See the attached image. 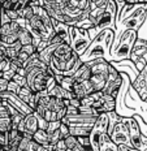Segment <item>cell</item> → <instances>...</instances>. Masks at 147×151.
Instances as JSON below:
<instances>
[{
	"label": "cell",
	"instance_id": "6da1fadb",
	"mask_svg": "<svg viewBox=\"0 0 147 151\" xmlns=\"http://www.w3.org/2000/svg\"><path fill=\"white\" fill-rule=\"evenodd\" d=\"M82 64L80 56L73 51L69 43L62 42L56 46L48 67L54 70L55 74L61 76H73V73Z\"/></svg>",
	"mask_w": 147,
	"mask_h": 151
},
{
	"label": "cell",
	"instance_id": "7a4b0ae2",
	"mask_svg": "<svg viewBox=\"0 0 147 151\" xmlns=\"http://www.w3.org/2000/svg\"><path fill=\"white\" fill-rule=\"evenodd\" d=\"M115 39V30L104 29L91 40L90 46L82 55L80 56L81 61L87 63L94 59L103 58L107 61L111 60V47Z\"/></svg>",
	"mask_w": 147,
	"mask_h": 151
},
{
	"label": "cell",
	"instance_id": "3957f363",
	"mask_svg": "<svg viewBox=\"0 0 147 151\" xmlns=\"http://www.w3.org/2000/svg\"><path fill=\"white\" fill-rule=\"evenodd\" d=\"M137 38H138V34L136 30H124L118 37V40L115 47L111 48V60L109 61L129 60Z\"/></svg>",
	"mask_w": 147,
	"mask_h": 151
},
{
	"label": "cell",
	"instance_id": "277c9868",
	"mask_svg": "<svg viewBox=\"0 0 147 151\" xmlns=\"http://www.w3.org/2000/svg\"><path fill=\"white\" fill-rule=\"evenodd\" d=\"M116 16H117L116 3H115L113 0H108L107 7H105L104 12H103L102 17L99 18L98 22L89 30V35L91 38V40L104 29L115 30V27H116Z\"/></svg>",
	"mask_w": 147,
	"mask_h": 151
},
{
	"label": "cell",
	"instance_id": "5b68a950",
	"mask_svg": "<svg viewBox=\"0 0 147 151\" xmlns=\"http://www.w3.org/2000/svg\"><path fill=\"white\" fill-rule=\"evenodd\" d=\"M47 67H48V65L33 67L25 72V73H26L25 77H26L27 87H29L33 93L47 90V82H48V78H49V76L46 73Z\"/></svg>",
	"mask_w": 147,
	"mask_h": 151
},
{
	"label": "cell",
	"instance_id": "8992f818",
	"mask_svg": "<svg viewBox=\"0 0 147 151\" xmlns=\"http://www.w3.org/2000/svg\"><path fill=\"white\" fill-rule=\"evenodd\" d=\"M105 136H108V115L107 113H100L96 117V121L94 122V125L91 127V132L89 134L93 151H99L100 143Z\"/></svg>",
	"mask_w": 147,
	"mask_h": 151
},
{
	"label": "cell",
	"instance_id": "52a82bcc",
	"mask_svg": "<svg viewBox=\"0 0 147 151\" xmlns=\"http://www.w3.org/2000/svg\"><path fill=\"white\" fill-rule=\"evenodd\" d=\"M91 43L89 31L77 26H69V45L73 51L81 56Z\"/></svg>",
	"mask_w": 147,
	"mask_h": 151
},
{
	"label": "cell",
	"instance_id": "ba28073f",
	"mask_svg": "<svg viewBox=\"0 0 147 151\" xmlns=\"http://www.w3.org/2000/svg\"><path fill=\"white\" fill-rule=\"evenodd\" d=\"M126 124L129 128V139L130 146L134 149H138L141 151L145 150V142L147 138L143 136L142 130H141L139 122H138V115H133L126 117Z\"/></svg>",
	"mask_w": 147,
	"mask_h": 151
},
{
	"label": "cell",
	"instance_id": "9c48e42d",
	"mask_svg": "<svg viewBox=\"0 0 147 151\" xmlns=\"http://www.w3.org/2000/svg\"><path fill=\"white\" fill-rule=\"evenodd\" d=\"M121 83H123V74L117 70L113 65L109 64L108 68V76L107 80H105V85L103 87V93L108 94V95H112L115 99L117 98L118 91H120Z\"/></svg>",
	"mask_w": 147,
	"mask_h": 151
},
{
	"label": "cell",
	"instance_id": "30bf717a",
	"mask_svg": "<svg viewBox=\"0 0 147 151\" xmlns=\"http://www.w3.org/2000/svg\"><path fill=\"white\" fill-rule=\"evenodd\" d=\"M108 137L117 145H130L129 128L126 124V117H123L118 122L108 129Z\"/></svg>",
	"mask_w": 147,
	"mask_h": 151
},
{
	"label": "cell",
	"instance_id": "8fae6325",
	"mask_svg": "<svg viewBox=\"0 0 147 151\" xmlns=\"http://www.w3.org/2000/svg\"><path fill=\"white\" fill-rule=\"evenodd\" d=\"M130 87L138 94L139 99H142L143 102L147 98V63L137 74L136 80L130 83Z\"/></svg>",
	"mask_w": 147,
	"mask_h": 151
},
{
	"label": "cell",
	"instance_id": "7c38bea8",
	"mask_svg": "<svg viewBox=\"0 0 147 151\" xmlns=\"http://www.w3.org/2000/svg\"><path fill=\"white\" fill-rule=\"evenodd\" d=\"M0 96H1L3 100H7L8 103H11L12 106L14 107L17 111H20L22 115H29V113L33 112V109L30 108L27 104H25L22 100L20 99V96L14 93H11V91H4V93H0Z\"/></svg>",
	"mask_w": 147,
	"mask_h": 151
},
{
	"label": "cell",
	"instance_id": "4fadbf2b",
	"mask_svg": "<svg viewBox=\"0 0 147 151\" xmlns=\"http://www.w3.org/2000/svg\"><path fill=\"white\" fill-rule=\"evenodd\" d=\"M38 120H37V116L34 111L29 113V115H25L24 119L20 121L17 127V130L21 133H29V134H34L38 130Z\"/></svg>",
	"mask_w": 147,
	"mask_h": 151
},
{
	"label": "cell",
	"instance_id": "5bb4252c",
	"mask_svg": "<svg viewBox=\"0 0 147 151\" xmlns=\"http://www.w3.org/2000/svg\"><path fill=\"white\" fill-rule=\"evenodd\" d=\"M146 55H147V39L137 38L136 43H134L132 48V53H130V61L136 63L141 58H145Z\"/></svg>",
	"mask_w": 147,
	"mask_h": 151
},
{
	"label": "cell",
	"instance_id": "9a60e30c",
	"mask_svg": "<svg viewBox=\"0 0 147 151\" xmlns=\"http://www.w3.org/2000/svg\"><path fill=\"white\" fill-rule=\"evenodd\" d=\"M73 95L76 98L81 99L83 96L89 95V94L94 93V87L90 81H82V82H74V86H73V90H72Z\"/></svg>",
	"mask_w": 147,
	"mask_h": 151
},
{
	"label": "cell",
	"instance_id": "2e32d148",
	"mask_svg": "<svg viewBox=\"0 0 147 151\" xmlns=\"http://www.w3.org/2000/svg\"><path fill=\"white\" fill-rule=\"evenodd\" d=\"M17 95L20 96V99L22 100L25 104H27L34 111V108H35V94H34L33 91L29 89V87H27V86L20 87Z\"/></svg>",
	"mask_w": 147,
	"mask_h": 151
},
{
	"label": "cell",
	"instance_id": "e0dca14e",
	"mask_svg": "<svg viewBox=\"0 0 147 151\" xmlns=\"http://www.w3.org/2000/svg\"><path fill=\"white\" fill-rule=\"evenodd\" d=\"M90 76H91V70H90V67L86 64V63H82V64L78 67V69L73 73V80L74 82H82V81H89Z\"/></svg>",
	"mask_w": 147,
	"mask_h": 151
},
{
	"label": "cell",
	"instance_id": "ac0fdd59",
	"mask_svg": "<svg viewBox=\"0 0 147 151\" xmlns=\"http://www.w3.org/2000/svg\"><path fill=\"white\" fill-rule=\"evenodd\" d=\"M51 22H52V26H54L55 34L61 37V39L65 43H69V26L62 22H59V21L54 20V18H51Z\"/></svg>",
	"mask_w": 147,
	"mask_h": 151
},
{
	"label": "cell",
	"instance_id": "d6986e66",
	"mask_svg": "<svg viewBox=\"0 0 147 151\" xmlns=\"http://www.w3.org/2000/svg\"><path fill=\"white\" fill-rule=\"evenodd\" d=\"M55 81L57 85H60L62 89L68 90V91H72L73 90V86H74V80L72 76H61V74H55Z\"/></svg>",
	"mask_w": 147,
	"mask_h": 151
},
{
	"label": "cell",
	"instance_id": "ffe728a7",
	"mask_svg": "<svg viewBox=\"0 0 147 151\" xmlns=\"http://www.w3.org/2000/svg\"><path fill=\"white\" fill-rule=\"evenodd\" d=\"M17 39L21 46L33 45V35L26 27H20V30L17 31Z\"/></svg>",
	"mask_w": 147,
	"mask_h": 151
},
{
	"label": "cell",
	"instance_id": "44dd1931",
	"mask_svg": "<svg viewBox=\"0 0 147 151\" xmlns=\"http://www.w3.org/2000/svg\"><path fill=\"white\" fill-rule=\"evenodd\" d=\"M105 80H107V76H102V74H91L90 76V82H91L94 91H102L103 87L105 85Z\"/></svg>",
	"mask_w": 147,
	"mask_h": 151
},
{
	"label": "cell",
	"instance_id": "7402d4cb",
	"mask_svg": "<svg viewBox=\"0 0 147 151\" xmlns=\"http://www.w3.org/2000/svg\"><path fill=\"white\" fill-rule=\"evenodd\" d=\"M33 139L43 147H54V146H49L48 134H47V132L43 130V129H38V130L33 134Z\"/></svg>",
	"mask_w": 147,
	"mask_h": 151
},
{
	"label": "cell",
	"instance_id": "603a6c76",
	"mask_svg": "<svg viewBox=\"0 0 147 151\" xmlns=\"http://www.w3.org/2000/svg\"><path fill=\"white\" fill-rule=\"evenodd\" d=\"M56 46L57 45H48L44 50H42V51L38 53V59L42 63H44L46 65H48V63H49V60H51V56H52V53H54V51H55Z\"/></svg>",
	"mask_w": 147,
	"mask_h": 151
},
{
	"label": "cell",
	"instance_id": "cb8c5ba5",
	"mask_svg": "<svg viewBox=\"0 0 147 151\" xmlns=\"http://www.w3.org/2000/svg\"><path fill=\"white\" fill-rule=\"evenodd\" d=\"M91 132V127H81V125H73L69 127V134L73 137H85L89 136Z\"/></svg>",
	"mask_w": 147,
	"mask_h": 151
},
{
	"label": "cell",
	"instance_id": "d4e9b609",
	"mask_svg": "<svg viewBox=\"0 0 147 151\" xmlns=\"http://www.w3.org/2000/svg\"><path fill=\"white\" fill-rule=\"evenodd\" d=\"M64 141H65V145H67V147L70 151H85V149H83V147L81 146L80 143H78L77 138L73 137V136H70V134L68 137H65Z\"/></svg>",
	"mask_w": 147,
	"mask_h": 151
},
{
	"label": "cell",
	"instance_id": "484cf974",
	"mask_svg": "<svg viewBox=\"0 0 147 151\" xmlns=\"http://www.w3.org/2000/svg\"><path fill=\"white\" fill-rule=\"evenodd\" d=\"M99 151H118V149H117V145L108 136H105L104 139H103L102 143H100Z\"/></svg>",
	"mask_w": 147,
	"mask_h": 151
},
{
	"label": "cell",
	"instance_id": "4316f807",
	"mask_svg": "<svg viewBox=\"0 0 147 151\" xmlns=\"http://www.w3.org/2000/svg\"><path fill=\"white\" fill-rule=\"evenodd\" d=\"M105 8H94V9H90V13H89V20L91 21L93 25H95L96 22L99 21V18L102 17L103 12H104Z\"/></svg>",
	"mask_w": 147,
	"mask_h": 151
},
{
	"label": "cell",
	"instance_id": "83f0119b",
	"mask_svg": "<svg viewBox=\"0 0 147 151\" xmlns=\"http://www.w3.org/2000/svg\"><path fill=\"white\" fill-rule=\"evenodd\" d=\"M20 48H21V45L17 42L14 46H12V47H8V48H5V53H4V56H5L7 59H9V60H13V59L17 58V52L20 51Z\"/></svg>",
	"mask_w": 147,
	"mask_h": 151
},
{
	"label": "cell",
	"instance_id": "f1b7e54d",
	"mask_svg": "<svg viewBox=\"0 0 147 151\" xmlns=\"http://www.w3.org/2000/svg\"><path fill=\"white\" fill-rule=\"evenodd\" d=\"M18 16H20V18H22V20H29L34 16V9L31 5H26L24 9H21L20 12H18Z\"/></svg>",
	"mask_w": 147,
	"mask_h": 151
},
{
	"label": "cell",
	"instance_id": "f546056e",
	"mask_svg": "<svg viewBox=\"0 0 147 151\" xmlns=\"http://www.w3.org/2000/svg\"><path fill=\"white\" fill-rule=\"evenodd\" d=\"M47 134H48V133H47ZM59 139H61V137H60V132H59V129L48 134V142H49V146H54V145L57 142Z\"/></svg>",
	"mask_w": 147,
	"mask_h": 151
},
{
	"label": "cell",
	"instance_id": "4dcf8cb0",
	"mask_svg": "<svg viewBox=\"0 0 147 151\" xmlns=\"http://www.w3.org/2000/svg\"><path fill=\"white\" fill-rule=\"evenodd\" d=\"M78 143L81 145V146L83 147V149H91V143H90V138L89 136H85V137H76Z\"/></svg>",
	"mask_w": 147,
	"mask_h": 151
},
{
	"label": "cell",
	"instance_id": "1f68e13d",
	"mask_svg": "<svg viewBox=\"0 0 147 151\" xmlns=\"http://www.w3.org/2000/svg\"><path fill=\"white\" fill-rule=\"evenodd\" d=\"M12 81H14V82L17 83L20 87L27 86V83H26V77H25V76H21V74H17V73H16V74L13 76V78H12Z\"/></svg>",
	"mask_w": 147,
	"mask_h": 151
},
{
	"label": "cell",
	"instance_id": "d6a6232c",
	"mask_svg": "<svg viewBox=\"0 0 147 151\" xmlns=\"http://www.w3.org/2000/svg\"><path fill=\"white\" fill-rule=\"evenodd\" d=\"M60 124H61V121H49V122H48V125H47L46 132L49 134V133H52V132L57 130L59 127H60Z\"/></svg>",
	"mask_w": 147,
	"mask_h": 151
},
{
	"label": "cell",
	"instance_id": "836d02e7",
	"mask_svg": "<svg viewBox=\"0 0 147 151\" xmlns=\"http://www.w3.org/2000/svg\"><path fill=\"white\" fill-rule=\"evenodd\" d=\"M59 132H60V137H61V139H64L65 137L69 136V127H68L67 124H64V122H61L60 127H59Z\"/></svg>",
	"mask_w": 147,
	"mask_h": 151
},
{
	"label": "cell",
	"instance_id": "e575fe53",
	"mask_svg": "<svg viewBox=\"0 0 147 151\" xmlns=\"http://www.w3.org/2000/svg\"><path fill=\"white\" fill-rule=\"evenodd\" d=\"M68 147L65 145V141L64 139H59L57 142L54 145V151H67Z\"/></svg>",
	"mask_w": 147,
	"mask_h": 151
},
{
	"label": "cell",
	"instance_id": "d590c367",
	"mask_svg": "<svg viewBox=\"0 0 147 151\" xmlns=\"http://www.w3.org/2000/svg\"><path fill=\"white\" fill-rule=\"evenodd\" d=\"M16 59H17L18 61H21V63H22V64H25V63H26V61L30 59V55H27L26 52L21 51V48H20V51L17 52V58H16Z\"/></svg>",
	"mask_w": 147,
	"mask_h": 151
},
{
	"label": "cell",
	"instance_id": "8d00e7d4",
	"mask_svg": "<svg viewBox=\"0 0 147 151\" xmlns=\"http://www.w3.org/2000/svg\"><path fill=\"white\" fill-rule=\"evenodd\" d=\"M21 51L26 52L27 55H34L37 51H35V46L34 45H26V46H21Z\"/></svg>",
	"mask_w": 147,
	"mask_h": 151
},
{
	"label": "cell",
	"instance_id": "74e56055",
	"mask_svg": "<svg viewBox=\"0 0 147 151\" xmlns=\"http://www.w3.org/2000/svg\"><path fill=\"white\" fill-rule=\"evenodd\" d=\"M48 45H49V42H48L47 39H40V40H39V43L35 46V51H37V53H39L40 51H42V50H44Z\"/></svg>",
	"mask_w": 147,
	"mask_h": 151
},
{
	"label": "cell",
	"instance_id": "f35d334b",
	"mask_svg": "<svg viewBox=\"0 0 147 151\" xmlns=\"http://www.w3.org/2000/svg\"><path fill=\"white\" fill-rule=\"evenodd\" d=\"M18 90H20V86H18V85L14 81H12V80L9 81V82H8V89H7V91H11V93L17 94Z\"/></svg>",
	"mask_w": 147,
	"mask_h": 151
},
{
	"label": "cell",
	"instance_id": "ab89813d",
	"mask_svg": "<svg viewBox=\"0 0 147 151\" xmlns=\"http://www.w3.org/2000/svg\"><path fill=\"white\" fill-rule=\"evenodd\" d=\"M48 42H49V45H60V43H62L64 40L61 39V37H59L57 34H52L51 38L48 39Z\"/></svg>",
	"mask_w": 147,
	"mask_h": 151
},
{
	"label": "cell",
	"instance_id": "60d3db41",
	"mask_svg": "<svg viewBox=\"0 0 147 151\" xmlns=\"http://www.w3.org/2000/svg\"><path fill=\"white\" fill-rule=\"evenodd\" d=\"M8 132H0V146H5L8 145Z\"/></svg>",
	"mask_w": 147,
	"mask_h": 151
},
{
	"label": "cell",
	"instance_id": "b9f144b4",
	"mask_svg": "<svg viewBox=\"0 0 147 151\" xmlns=\"http://www.w3.org/2000/svg\"><path fill=\"white\" fill-rule=\"evenodd\" d=\"M117 149H118V151H141L138 149H134V147H132L130 145H118Z\"/></svg>",
	"mask_w": 147,
	"mask_h": 151
},
{
	"label": "cell",
	"instance_id": "7bdbcfd3",
	"mask_svg": "<svg viewBox=\"0 0 147 151\" xmlns=\"http://www.w3.org/2000/svg\"><path fill=\"white\" fill-rule=\"evenodd\" d=\"M8 80H5V78L0 77V93H4V91H7L8 89Z\"/></svg>",
	"mask_w": 147,
	"mask_h": 151
},
{
	"label": "cell",
	"instance_id": "ee69618b",
	"mask_svg": "<svg viewBox=\"0 0 147 151\" xmlns=\"http://www.w3.org/2000/svg\"><path fill=\"white\" fill-rule=\"evenodd\" d=\"M14 74H16V72L12 70V69H9V70H7V72H3V78H5V80L11 81L12 78H13Z\"/></svg>",
	"mask_w": 147,
	"mask_h": 151
},
{
	"label": "cell",
	"instance_id": "f6af8a7d",
	"mask_svg": "<svg viewBox=\"0 0 147 151\" xmlns=\"http://www.w3.org/2000/svg\"><path fill=\"white\" fill-rule=\"evenodd\" d=\"M8 22H11V20H9V18H8V16L5 14V12L3 11V12H1V25L8 24Z\"/></svg>",
	"mask_w": 147,
	"mask_h": 151
},
{
	"label": "cell",
	"instance_id": "bcb514c9",
	"mask_svg": "<svg viewBox=\"0 0 147 151\" xmlns=\"http://www.w3.org/2000/svg\"><path fill=\"white\" fill-rule=\"evenodd\" d=\"M4 53H5V48L0 45V58H4Z\"/></svg>",
	"mask_w": 147,
	"mask_h": 151
},
{
	"label": "cell",
	"instance_id": "7dc6e473",
	"mask_svg": "<svg viewBox=\"0 0 147 151\" xmlns=\"http://www.w3.org/2000/svg\"><path fill=\"white\" fill-rule=\"evenodd\" d=\"M125 3H126V4H138L137 0H125Z\"/></svg>",
	"mask_w": 147,
	"mask_h": 151
},
{
	"label": "cell",
	"instance_id": "c3c4849f",
	"mask_svg": "<svg viewBox=\"0 0 147 151\" xmlns=\"http://www.w3.org/2000/svg\"><path fill=\"white\" fill-rule=\"evenodd\" d=\"M1 12H3V9L0 7V26H1Z\"/></svg>",
	"mask_w": 147,
	"mask_h": 151
},
{
	"label": "cell",
	"instance_id": "681fc988",
	"mask_svg": "<svg viewBox=\"0 0 147 151\" xmlns=\"http://www.w3.org/2000/svg\"><path fill=\"white\" fill-rule=\"evenodd\" d=\"M145 149H147V139H146V142H145Z\"/></svg>",
	"mask_w": 147,
	"mask_h": 151
},
{
	"label": "cell",
	"instance_id": "f907efd6",
	"mask_svg": "<svg viewBox=\"0 0 147 151\" xmlns=\"http://www.w3.org/2000/svg\"><path fill=\"white\" fill-rule=\"evenodd\" d=\"M11 1H12V3H16V1H17V0H11Z\"/></svg>",
	"mask_w": 147,
	"mask_h": 151
},
{
	"label": "cell",
	"instance_id": "816d5d0a",
	"mask_svg": "<svg viewBox=\"0 0 147 151\" xmlns=\"http://www.w3.org/2000/svg\"><path fill=\"white\" fill-rule=\"evenodd\" d=\"M3 1H5V0H0V4H1V3H3Z\"/></svg>",
	"mask_w": 147,
	"mask_h": 151
},
{
	"label": "cell",
	"instance_id": "f5cc1de1",
	"mask_svg": "<svg viewBox=\"0 0 147 151\" xmlns=\"http://www.w3.org/2000/svg\"><path fill=\"white\" fill-rule=\"evenodd\" d=\"M143 151H147V149H145V150H143Z\"/></svg>",
	"mask_w": 147,
	"mask_h": 151
},
{
	"label": "cell",
	"instance_id": "db71d44e",
	"mask_svg": "<svg viewBox=\"0 0 147 151\" xmlns=\"http://www.w3.org/2000/svg\"><path fill=\"white\" fill-rule=\"evenodd\" d=\"M145 102H147V98H146V100H145Z\"/></svg>",
	"mask_w": 147,
	"mask_h": 151
},
{
	"label": "cell",
	"instance_id": "11a10c76",
	"mask_svg": "<svg viewBox=\"0 0 147 151\" xmlns=\"http://www.w3.org/2000/svg\"><path fill=\"white\" fill-rule=\"evenodd\" d=\"M78 1H80V0H78Z\"/></svg>",
	"mask_w": 147,
	"mask_h": 151
}]
</instances>
